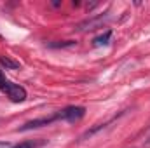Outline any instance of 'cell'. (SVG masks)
I'll return each mask as SVG.
<instances>
[{
  "mask_svg": "<svg viewBox=\"0 0 150 148\" xmlns=\"http://www.w3.org/2000/svg\"><path fill=\"white\" fill-rule=\"evenodd\" d=\"M0 91H4L14 103H23L25 99H26V89L25 87H21L19 84H12V82H9L2 72H0Z\"/></svg>",
  "mask_w": 150,
  "mask_h": 148,
  "instance_id": "cell-1",
  "label": "cell"
},
{
  "mask_svg": "<svg viewBox=\"0 0 150 148\" xmlns=\"http://www.w3.org/2000/svg\"><path fill=\"white\" fill-rule=\"evenodd\" d=\"M75 42H72V40H67L65 44L61 42V44H49V47H72Z\"/></svg>",
  "mask_w": 150,
  "mask_h": 148,
  "instance_id": "cell-8",
  "label": "cell"
},
{
  "mask_svg": "<svg viewBox=\"0 0 150 148\" xmlns=\"http://www.w3.org/2000/svg\"><path fill=\"white\" fill-rule=\"evenodd\" d=\"M110 19H112L110 12H105V14H98V16H94V18H91V19H86V21L79 23V25L75 26V30H77V32H91V30L101 28V26H103L105 23H108Z\"/></svg>",
  "mask_w": 150,
  "mask_h": 148,
  "instance_id": "cell-2",
  "label": "cell"
},
{
  "mask_svg": "<svg viewBox=\"0 0 150 148\" xmlns=\"http://www.w3.org/2000/svg\"><path fill=\"white\" fill-rule=\"evenodd\" d=\"M58 120H65V122H79L84 115H86V108L84 106H67L63 110H59L58 113Z\"/></svg>",
  "mask_w": 150,
  "mask_h": 148,
  "instance_id": "cell-3",
  "label": "cell"
},
{
  "mask_svg": "<svg viewBox=\"0 0 150 148\" xmlns=\"http://www.w3.org/2000/svg\"><path fill=\"white\" fill-rule=\"evenodd\" d=\"M0 65H2L5 70H18V68H21V65H19L18 61L11 59V58H7V56H0Z\"/></svg>",
  "mask_w": 150,
  "mask_h": 148,
  "instance_id": "cell-5",
  "label": "cell"
},
{
  "mask_svg": "<svg viewBox=\"0 0 150 148\" xmlns=\"http://www.w3.org/2000/svg\"><path fill=\"white\" fill-rule=\"evenodd\" d=\"M110 38H112V32H110V30H107L103 35H100V37L94 38V40H93V44H94L96 47H101V45H107Z\"/></svg>",
  "mask_w": 150,
  "mask_h": 148,
  "instance_id": "cell-6",
  "label": "cell"
},
{
  "mask_svg": "<svg viewBox=\"0 0 150 148\" xmlns=\"http://www.w3.org/2000/svg\"><path fill=\"white\" fill-rule=\"evenodd\" d=\"M58 120V115H52V117H42V118H33L23 125L18 127V131L25 132V131H32V129H40V127H45V125H51L52 122Z\"/></svg>",
  "mask_w": 150,
  "mask_h": 148,
  "instance_id": "cell-4",
  "label": "cell"
},
{
  "mask_svg": "<svg viewBox=\"0 0 150 148\" xmlns=\"http://www.w3.org/2000/svg\"><path fill=\"white\" fill-rule=\"evenodd\" d=\"M0 148H11V147H9L7 141H0Z\"/></svg>",
  "mask_w": 150,
  "mask_h": 148,
  "instance_id": "cell-9",
  "label": "cell"
},
{
  "mask_svg": "<svg viewBox=\"0 0 150 148\" xmlns=\"http://www.w3.org/2000/svg\"><path fill=\"white\" fill-rule=\"evenodd\" d=\"M147 147H150V134H149V140H147Z\"/></svg>",
  "mask_w": 150,
  "mask_h": 148,
  "instance_id": "cell-10",
  "label": "cell"
},
{
  "mask_svg": "<svg viewBox=\"0 0 150 148\" xmlns=\"http://www.w3.org/2000/svg\"><path fill=\"white\" fill-rule=\"evenodd\" d=\"M11 148H35V143L33 141H23V143H19L16 147H11Z\"/></svg>",
  "mask_w": 150,
  "mask_h": 148,
  "instance_id": "cell-7",
  "label": "cell"
}]
</instances>
